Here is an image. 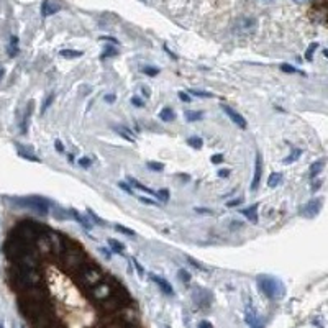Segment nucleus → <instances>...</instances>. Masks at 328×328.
<instances>
[{
    "mask_svg": "<svg viewBox=\"0 0 328 328\" xmlns=\"http://www.w3.org/2000/svg\"><path fill=\"white\" fill-rule=\"evenodd\" d=\"M61 10V5L51 2V0H45V2L41 4V15L43 17H49L53 14H56V12Z\"/></svg>",
    "mask_w": 328,
    "mask_h": 328,
    "instance_id": "obj_8",
    "label": "nucleus"
},
{
    "mask_svg": "<svg viewBox=\"0 0 328 328\" xmlns=\"http://www.w3.org/2000/svg\"><path fill=\"white\" fill-rule=\"evenodd\" d=\"M20 289H45V305L27 307L40 328H143L138 302L82 243L36 222L9 238Z\"/></svg>",
    "mask_w": 328,
    "mask_h": 328,
    "instance_id": "obj_1",
    "label": "nucleus"
},
{
    "mask_svg": "<svg viewBox=\"0 0 328 328\" xmlns=\"http://www.w3.org/2000/svg\"><path fill=\"white\" fill-rule=\"evenodd\" d=\"M20 156H22V158H25V159L35 161V163H40V159L36 158V156H33V154H28V153H23V151H20Z\"/></svg>",
    "mask_w": 328,
    "mask_h": 328,
    "instance_id": "obj_29",
    "label": "nucleus"
},
{
    "mask_svg": "<svg viewBox=\"0 0 328 328\" xmlns=\"http://www.w3.org/2000/svg\"><path fill=\"white\" fill-rule=\"evenodd\" d=\"M187 145L192 146V148H195V150H200L203 143H202L200 136H190V138L187 140Z\"/></svg>",
    "mask_w": 328,
    "mask_h": 328,
    "instance_id": "obj_20",
    "label": "nucleus"
},
{
    "mask_svg": "<svg viewBox=\"0 0 328 328\" xmlns=\"http://www.w3.org/2000/svg\"><path fill=\"white\" fill-rule=\"evenodd\" d=\"M300 154H302V150H299V148H294L292 150V153L289 154V156L284 159V163L286 164H290V163H294V161H297L300 158Z\"/></svg>",
    "mask_w": 328,
    "mask_h": 328,
    "instance_id": "obj_17",
    "label": "nucleus"
},
{
    "mask_svg": "<svg viewBox=\"0 0 328 328\" xmlns=\"http://www.w3.org/2000/svg\"><path fill=\"white\" fill-rule=\"evenodd\" d=\"M132 103L136 105V107H143V100H141V98H138V97H133V98H132Z\"/></svg>",
    "mask_w": 328,
    "mask_h": 328,
    "instance_id": "obj_36",
    "label": "nucleus"
},
{
    "mask_svg": "<svg viewBox=\"0 0 328 328\" xmlns=\"http://www.w3.org/2000/svg\"><path fill=\"white\" fill-rule=\"evenodd\" d=\"M158 197H159V199L163 200V202H168V200H169V192H168V190H159Z\"/></svg>",
    "mask_w": 328,
    "mask_h": 328,
    "instance_id": "obj_30",
    "label": "nucleus"
},
{
    "mask_svg": "<svg viewBox=\"0 0 328 328\" xmlns=\"http://www.w3.org/2000/svg\"><path fill=\"white\" fill-rule=\"evenodd\" d=\"M203 117L202 112H192V110H187L185 112V120L187 122H197V120H200Z\"/></svg>",
    "mask_w": 328,
    "mask_h": 328,
    "instance_id": "obj_18",
    "label": "nucleus"
},
{
    "mask_svg": "<svg viewBox=\"0 0 328 328\" xmlns=\"http://www.w3.org/2000/svg\"><path fill=\"white\" fill-rule=\"evenodd\" d=\"M20 203L25 207L35 210V212L40 213V215L48 213V210H49V205L45 199H23V200H20Z\"/></svg>",
    "mask_w": 328,
    "mask_h": 328,
    "instance_id": "obj_3",
    "label": "nucleus"
},
{
    "mask_svg": "<svg viewBox=\"0 0 328 328\" xmlns=\"http://www.w3.org/2000/svg\"><path fill=\"white\" fill-rule=\"evenodd\" d=\"M4 74H5V69H4V67H0V79L4 77Z\"/></svg>",
    "mask_w": 328,
    "mask_h": 328,
    "instance_id": "obj_48",
    "label": "nucleus"
},
{
    "mask_svg": "<svg viewBox=\"0 0 328 328\" xmlns=\"http://www.w3.org/2000/svg\"><path fill=\"white\" fill-rule=\"evenodd\" d=\"M281 181H282L281 172H272V174L269 176V179H268V185H269V187H276V185L281 184Z\"/></svg>",
    "mask_w": 328,
    "mask_h": 328,
    "instance_id": "obj_14",
    "label": "nucleus"
},
{
    "mask_svg": "<svg viewBox=\"0 0 328 328\" xmlns=\"http://www.w3.org/2000/svg\"><path fill=\"white\" fill-rule=\"evenodd\" d=\"M53 98H54V95H53V94H49V95H48V98H46V102H45V103H43V107H41V112H45V110H46V108L49 107V105H51V102H53Z\"/></svg>",
    "mask_w": 328,
    "mask_h": 328,
    "instance_id": "obj_31",
    "label": "nucleus"
},
{
    "mask_svg": "<svg viewBox=\"0 0 328 328\" xmlns=\"http://www.w3.org/2000/svg\"><path fill=\"white\" fill-rule=\"evenodd\" d=\"M150 277H151V279H153L154 282L158 284V287H159L161 290H163L164 294H168V295H172V294H174V289H172V286H171V284H169L168 281L164 279V277L156 276V274H151Z\"/></svg>",
    "mask_w": 328,
    "mask_h": 328,
    "instance_id": "obj_7",
    "label": "nucleus"
},
{
    "mask_svg": "<svg viewBox=\"0 0 328 328\" xmlns=\"http://www.w3.org/2000/svg\"><path fill=\"white\" fill-rule=\"evenodd\" d=\"M258 284H259L261 292L271 300H279L284 297V294H286V289H284L282 282L277 281L276 277H272V276H259Z\"/></svg>",
    "mask_w": 328,
    "mask_h": 328,
    "instance_id": "obj_2",
    "label": "nucleus"
},
{
    "mask_svg": "<svg viewBox=\"0 0 328 328\" xmlns=\"http://www.w3.org/2000/svg\"><path fill=\"white\" fill-rule=\"evenodd\" d=\"M241 213H243L250 222H253V224H258V203H255V205H251L245 210H241Z\"/></svg>",
    "mask_w": 328,
    "mask_h": 328,
    "instance_id": "obj_9",
    "label": "nucleus"
},
{
    "mask_svg": "<svg viewBox=\"0 0 328 328\" xmlns=\"http://www.w3.org/2000/svg\"><path fill=\"white\" fill-rule=\"evenodd\" d=\"M323 166H325V161H323V159L315 161V163L310 166V177L318 176V172H320L321 169H323Z\"/></svg>",
    "mask_w": 328,
    "mask_h": 328,
    "instance_id": "obj_12",
    "label": "nucleus"
},
{
    "mask_svg": "<svg viewBox=\"0 0 328 328\" xmlns=\"http://www.w3.org/2000/svg\"><path fill=\"white\" fill-rule=\"evenodd\" d=\"M115 53H117L115 49H107V51L103 53V58H105V56H108V54H115Z\"/></svg>",
    "mask_w": 328,
    "mask_h": 328,
    "instance_id": "obj_46",
    "label": "nucleus"
},
{
    "mask_svg": "<svg viewBox=\"0 0 328 328\" xmlns=\"http://www.w3.org/2000/svg\"><path fill=\"white\" fill-rule=\"evenodd\" d=\"M281 69L284 71V72H294V74H304L302 71H299V69H295V67H292V66H289V64H282L281 66Z\"/></svg>",
    "mask_w": 328,
    "mask_h": 328,
    "instance_id": "obj_25",
    "label": "nucleus"
},
{
    "mask_svg": "<svg viewBox=\"0 0 328 328\" xmlns=\"http://www.w3.org/2000/svg\"><path fill=\"white\" fill-rule=\"evenodd\" d=\"M241 202H243L241 199H233V200H230V202H227V207H237V205H240Z\"/></svg>",
    "mask_w": 328,
    "mask_h": 328,
    "instance_id": "obj_34",
    "label": "nucleus"
},
{
    "mask_svg": "<svg viewBox=\"0 0 328 328\" xmlns=\"http://www.w3.org/2000/svg\"><path fill=\"white\" fill-rule=\"evenodd\" d=\"M59 54L63 58H80V56H84L82 51H76V49H63Z\"/></svg>",
    "mask_w": 328,
    "mask_h": 328,
    "instance_id": "obj_16",
    "label": "nucleus"
},
{
    "mask_svg": "<svg viewBox=\"0 0 328 328\" xmlns=\"http://www.w3.org/2000/svg\"><path fill=\"white\" fill-rule=\"evenodd\" d=\"M148 168H150V169H154V171H163V169H164V166H163V164H159V163H148Z\"/></svg>",
    "mask_w": 328,
    "mask_h": 328,
    "instance_id": "obj_32",
    "label": "nucleus"
},
{
    "mask_svg": "<svg viewBox=\"0 0 328 328\" xmlns=\"http://www.w3.org/2000/svg\"><path fill=\"white\" fill-rule=\"evenodd\" d=\"M10 54L14 56V54H17V51H18V38L17 36H12V40H10Z\"/></svg>",
    "mask_w": 328,
    "mask_h": 328,
    "instance_id": "obj_22",
    "label": "nucleus"
},
{
    "mask_svg": "<svg viewBox=\"0 0 328 328\" xmlns=\"http://www.w3.org/2000/svg\"><path fill=\"white\" fill-rule=\"evenodd\" d=\"M79 164L82 166V168H89V166L92 164V161L89 158H80L79 159Z\"/></svg>",
    "mask_w": 328,
    "mask_h": 328,
    "instance_id": "obj_33",
    "label": "nucleus"
},
{
    "mask_svg": "<svg viewBox=\"0 0 328 328\" xmlns=\"http://www.w3.org/2000/svg\"><path fill=\"white\" fill-rule=\"evenodd\" d=\"M115 130H117V133H120V135H122V136H123V138H125V140L132 141V143H133V141H135V138H133V136H132V132H130V130H127L125 127H117Z\"/></svg>",
    "mask_w": 328,
    "mask_h": 328,
    "instance_id": "obj_19",
    "label": "nucleus"
},
{
    "mask_svg": "<svg viewBox=\"0 0 328 328\" xmlns=\"http://www.w3.org/2000/svg\"><path fill=\"white\" fill-rule=\"evenodd\" d=\"M317 46H318V45H317V43H312V46H310V48H308V49H307V53H305V59H307V61H312V56H313V51H315V49H317Z\"/></svg>",
    "mask_w": 328,
    "mask_h": 328,
    "instance_id": "obj_24",
    "label": "nucleus"
},
{
    "mask_svg": "<svg viewBox=\"0 0 328 328\" xmlns=\"http://www.w3.org/2000/svg\"><path fill=\"white\" fill-rule=\"evenodd\" d=\"M261 174H263V159L261 154H256V163H255V174H253V181H251V190H255L259 187V182H261Z\"/></svg>",
    "mask_w": 328,
    "mask_h": 328,
    "instance_id": "obj_4",
    "label": "nucleus"
},
{
    "mask_svg": "<svg viewBox=\"0 0 328 328\" xmlns=\"http://www.w3.org/2000/svg\"><path fill=\"white\" fill-rule=\"evenodd\" d=\"M133 263H135V266H136V269H138V272H140V276H143V274H145V272H143V268H141V266H140V263H138V261H136V259H133Z\"/></svg>",
    "mask_w": 328,
    "mask_h": 328,
    "instance_id": "obj_41",
    "label": "nucleus"
},
{
    "mask_svg": "<svg viewBox=\"0 0 328 328\" xmlns=\"http://www.w3.org/2000/svg\"><path fill=\"white\" fill-rule=\"evenodd\" d=\"M115 228H117V232H120V233H123V235H128V237H135V232H133V230H130V228H127V227H123V225H115Z\"/></svg>",
    "mask_w": 328,
    "mask_h": 328,
    "instance_id": "obj_23",
    "label": "nucleus"
},
{
    "mask_svg": "<svg viewBox=\"0 0 328 328\" xmlns=\"http://www.w3.org/2000/svg\"><path fill=\"white\" fill-rule=\"evenodd\" d=\"M177 276L181 277V281H184V282H189V279H190V274L185 269H181L177 272Z\"/></svg>",
    "mask_w": 328,
    "mask_h": 328,
    "instance_id": "obj_26",
    "label": "nucleus"
},
{
    "mask_svg": "<svg viewBox=\"0 0 328 328\" xmlns=\"http://www.w3.org/2000/svg\"><path fill=\"white\" fill-rule=\"evenodd\" d=\"M54 146H56V150H58L59 153H63V151H64V148H63V143H61L59 140H56V143H54Z\"/></svg>",
    "mask_w": 328,
    "mask_h": 328,
    "instance_id": "obj_40",
    "label": "nucleus"
},
{
    "mask_svg": "<svg viewBox=\"0 0 328 328\" xmlns=\"http://www.w3.org/2000/svg\"><path fill=\"white\" fill-rule=\"evenodd\" d=\"M128 182L133 185V187H138L140 190H145V192H148V194H154L153 192V189H150V187H146V185H143L141 184L138 179H135V177H128Z\"/></svg>",
    "mask_w": 328,
    "mask_h": 328,
    "instance_id": "obj_15",
    "label": "nucleus"
},
{
    "mask_svg": "<svg viewBox=\"0 0 328 328\" xmlns=\"http://www.w3.org/2000/svg\"><path fill=\"white\" fill-rule=\"evenodd\" d=\"M71 213H72V216H74V218H76V220L79 222V224H80V225H82V227L85 228V230H90V228H92V227H90V224H89V222H87V220H85V218H84V216H82V215H80V213L77 212V210H74V208H71Z\"/></svg>",
    "mask_w": 328,
    "mask_h": 328,
    "instance_id": "obj_13",
    "label": "nucleus"
},
{
    "mask_svg": "<svg viewBox=\"0 0 328 328\" xmlns=\"http://www.w3.org/2000/svg\"><path fill=\"white\" fill-rule=\"evenodd\" d=\"M174 117H176L174 112H172V108H169V107H166L159 112V119L163 122H172L174 120Z\"/></svg>",
    "mask_w": 328,
    "mask_h": 328,
    "instance_id": "obj_10",
    "label": "nucleus"
},
{
    "mask_svg": "<svg viewBox=\"0 0 328 328\" xmlns=\"http://www.w3.org/2000/svg\"><path fill=\"white\" fill-rule=\"evenodd\" d=\"M224 112L230 117V120L235 123V125H238L240 128H246V125H248V123H246V120H245V117L243 115H240L237 110H233L232 107H228V105H224Z\"/></svg>",
    "mask_w": 328,
    "mask_h": 328,
    "instance_id": "obj_5",
    "label": "nucleus"
},
{
    "mask_svg": "<svg viewBox=\"0 0 328 328\" xmlns=\"http://www.w3.org/2000/svg\"><path fill=\"white\" fill-rule=\"evenodd\" d=\"M228 174H230V171H228V169H222V171L218 172L220 177H228Z\"/></svg>",
    "mask_w": 328,
    "mask_h": 328,
    "instance_id": "obj_44",
    "label": "nucleus"
},
{
    "mask_svg": "<svg viewBox=\"0 0 328 328\" xmlns=\"http://www.w3.org/2000/svg\"><path fill=\"white\" fill-rule=\"evenodd\" d=\"M195 212L197 213H213L212 210H208V208H195Z\"/></svg>",
    "mask_w": 328,
    "mask_h": 328,
    "instance_id": "obj_42",
    "label": "nucleus"
},
{
    "mask_svg": "<svg viewBox=\"0 0 328 328\" xmlns=\"http://www.w3.org/2000/svg\"><path fill=\"white\" fill-rule=\"evenodd\" d=\"M323 54H325V56L328 58V49H325V51H323Z\"/></svg>",
    "mask_w": 328,
    "mask_h": 328,
    "instance_id": "obj_49",
    "label": "nucleus"
},
{
    "mask_svg": "<svg viewBox=\"0 0 328 328\" xmlns=\"http://www.w3.org/2000/svg\"><path fill=\"white\" fill-rule=\"evenodd\" d=\"M140 200L143 202V203H150V205H158L156 202H154V200H151V199H148V197H141Z\"/></svg>",
    "mask_w": 328,
    "mask_h": 328,
    "instance_id": "obj_39",
    "label": "nucleus"
},
{
    "mask_svg": "<svg viewBox=\"0 0 328 328\" xmlns=\"http://www.w3.org/2000/svg\"><path fill=\"white\" fill-rule=\"evenodd\" d=\"M179 98H181L182 102H189V100H190V97H189L187 94H185V92H182V90L179 92Z\"/></svg>",
    "mask_w": 328,
    "mask_h": 328,
    "instance_id": "obj_37",
    "label": "nucleus"
},
{
    "mask_svg": "<svg viewBox=\"0 0 328 328\" xmlns=\"http://www.w3.org/2000/svg\"><path fill=\"white\" fill-rule=\"evenodd\" d=\"M320 207H321V199H313L302 208V213H304L305 216H315L320 212Z\"/></svg>",
    "mask_w": 328,
    "mask_h": 328,
    "instance_id": "obj_6",
    "label": "nucleus"
},
{
    "mask_svg": "<svg viewBox=\"0 0 328 328\" xmlns=\"http://www.w3.org/2000/svg\"><path fill=\"white\" fill-rule=\"evenodd\" d=\"M222 161H224V156H222V154H215V156H212V163L213 164H220Z\"/></svg>",
    "mask_w": 328,
    "mask_h": 328,
    "instance_id": "obj_35",
    "label": "nucleus"
},
{
    "mask_svg": "<svg viewBox=\"0 0 328 328\" xmlns=\"http://www.w3.org/2000/svg\"><path fill=\"white\" fill-rule=\"evenodd\" d=\"M105 100L112 103V102H115V95H114V94H110V95H107V97H105Z\"/></svg>",
    "mask_w": 328,
    "mask_h": 328,
    "instance_id": "obj_45",
    "label": "nucleus"
},
{
    "mask_svg": "<svg viewBox=\"0 0 328 328\" xmlns=\"http://www.w3.org/2000/svg\"><path fill=\"white\" fill-rule=\"evenodd\" d=\"M141 90H143V94H145V97H150V89H146V87H143V89H141Z\"/></svg>",
    "mask_w": 328,
    "mask_h": 328,
    "instance_id": "obj_47",
    "label": "nucleus"
},
{
    "mask_svg": "<svg viewBox=\"0 0 328 328\" xmlns=\"http://www.w3.org/2000/svg\"><path fill=\"white\" fill-rule=\"evenodd\" d=\"M87 212H89V215L92 216V220H94L97 225H105V222H103L102 218H98V216H97L94 212H92V208H87Z\"/></svg>",
    "mask_w": 328,
    "mask_h": 328,
    "instance_id": "obj_27",
    "label": "nucleus"
},
{
    "mask_svg": "<svg viewBox=\"0 0 328 328\" xmlns=\"http://www.w3.org/2000/svg\"><path fill=\"white\" fill-rule=\"evenodd\" d=\"M199 328H213V326H212V323H208V321H200Z\"/></svg>",
    "mask_w": 328,
    "mask_h": 328,
    "instance_id": "obj_43",
    "label": "nucleus"
},
{
    "mask_svg": "<svg viewBox=\"0 0 328 328\" xmlns=\"http://www.w3.org/2000/svg\"><path fill=\"white\" fill-rule=\"evenodd\" d=\"M107 243H108V246L112 248L115 253H119V255H123V251H125V246H123L122 243H119L115 238H108L107 240Z\"/></svg>",
    "mask_w": 328,
    "mask_h": 328,
    "instance_id": "obj_11",
    "label": "nucleus"
},
{
    "mask_svg": "<svg viewBox=\"0 0 328 328\" xmlns=\"http://www.w3.org/2000/svg\"><path fill=\"white\" fill-rule=\"evenodd\" d=\"M143 72L148 74V76H158L159 69H158V67H145Z\"/></svg>",
    "mask_w": 328,
    "mask_h": 328,
    "instance_id": "obj_28",
    "label": "nucleus"
},
{
    "mask_svg": "<svg viewBox=\"0 0 328 328\" xmlns=\"http://www.w3.org/2000/svg\"><path fill=\"white\" fill-rule=\"evenodd\" d=\"M189 94H190V95H197V97H203V98H210V97H213L212 92H207V90H195V89H190V90H189Z\"/></svg>",
    "mask_w": 328,
    "mask_h": 328,
    "instance_id": "obj_21",
    "label": "nucleus"
},
{
    "mask_svg": "<svg viewBox=\"0 0 328 328\" xmlns=\"http://www.w3.org/2000/svg\"><path fill=\"white\" fill-rule=\"evenodd\" d=\"M119 187H122L123 190H125V192H128V194H133V190L128 187V184H125V182H120L119 184Z\"/></svg>",
    "mask_w": 328,
    "mask_h": 328,
    "instance_id": "obj_38",
    "label": "nucleus"
}]
</instances>
